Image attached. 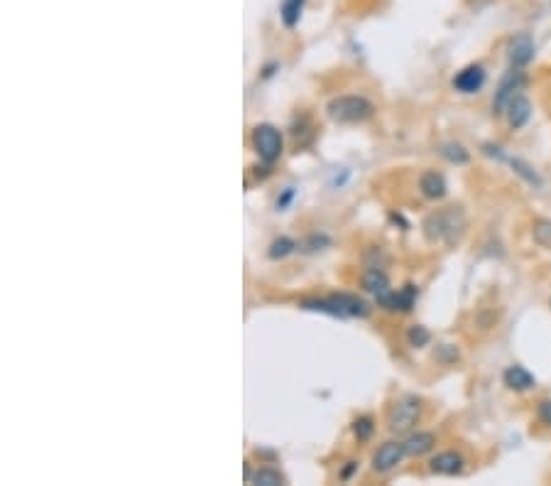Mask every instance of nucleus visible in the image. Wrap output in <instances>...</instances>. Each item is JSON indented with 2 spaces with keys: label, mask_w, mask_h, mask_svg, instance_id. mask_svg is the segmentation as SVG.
<instances>
[{
  "label": "nucleus",
  "mask_w": 551,
  "mask_h": 486,
  "mask_svg": "<svg viewBox=\"0 0 551 486\" xmlns=\"http://www.w3.org/2000/svg\"><path fill=\"white\" fill-rule=\"evenodd\" d=\"M465 223L468 221H465V211L461 206H446V209L429 214L421 223V228H424L426 241L453 245L463 238Z\"/></svg>",
  "instance_id": "1"
},
{
  "label": "nucleus",
  "mask_w": 551,
  "mask_h": 486,
  "mask_svg": "<svg viewBox=\"0 0 551 486\" xmlns=\"http://www.w3.org/2000/svg\"><path fill=\"white\" fill-rule=\"evenodd\" d=\"M326 114L334 123L341 126H353V123H363L375 114V106L365 99V96H336L326 106Z\"/></svg>",
  "instance_id": "2"
},
{
  "label": "nucleus",
  "mask_w": 551,
  "mask_h": 486,
  "mask_svg": "<svg viewBox=\"0 0 551 486\" xmlns=\"http://www.w3.org/2000/svg\"><path fill=\"white\" fill-rule=\"evenodd\" d=\"M253 150L265 165H275L282 155V133L270 123H260L253 131Z\"/></svg>",
  "instance_id": "3"
},
{
  "label": "nucleus",
  "mask_w": 551,
  "mask_h": 486,
  "mask_svg": "<svg viewBox=\"0 0 551 486\" xmlns=\"http://www.w3.org/2000/svg\"><path fill=\"white\" fill-rule=\"evenodd\" d=\"M421 415V403L416 398H402L397 400V403L392 405V410H390V430L392 432H409L411 427L416 425V420H419Z\"/></svg>",
  "instance_id": "4"
},
{
  "label": "nucleus",
  "mask_w": 551,
  "mask_h": 486,
  "mask_svg": "<svg viewBox=\"0 0 551 486\" xmlns=\"http://www.w3.org/2000/svg\"><path fill=\"white\" fill-rule=\"evenodd\" d=\"M524 82H527L524 72L515 67H512V72H507L505 77H502L500 87H497V92H495V99H493V111L497 116H505L507 106H510V101L522 92Z\"/></svg>",
  "instance_id": "5"
},
{
  "label": "nucleus",
  "mask_w": 551,
  "mask_h": 486,
  "mask_svg": "<svg viewBox=\"0 0 551 486\" xmlns=\"http://www.w3.org/2000/svg\"><path fill=\"white\" fill-rule=\"evenodd\" d=\"M404 455H407L404 442H394V440L385 442V445H380L375 450V455H373V469L380 474L392 472V469L402 462Z\"/></svg>",
  "instance_id": "6"
},
{
  "label": "nucleus",
  "mask_w": 551,
  "mask_h": 486,
  "mask_svg": "<svg viewBox=\"0 0 551 486\" xmlns=\"http://www.w3.org/2000/svg\"><path fill=\"white\" fill-rule=\"evenodd\" d=\"M416 295H419V290L414 285H404L397 292L387 290L382 295H377V304L382 309H390V312H409L416 302Z\"/></svg>",
  "instance_id": "7"
},
{
  "label": "nucleus",
  "mask_w": 551,
  "mask_h": 486,
  "mask_svg": "<svg viewBox=\"0 0 551 486\" xmlns=\"http://www.w3.org/2000/svg\"><path fill=\"white\" fill-rule=\"evenodd\" d=\"M485 87V69L480 64H470L461 69L453 79V89L461 94H478Z\"/></svg>",
  "instance_id": "8"
},
{
  "label": "nucleus",
  "mask_w": 551,
  "mask_h": 486,
  "mask_svg": "<svg viewBox=\"0 0 551 486\" xmlns=\"http://www.w3.org/2000/svg\"><path fill=\"white\" fill-rule=\"evenodd\" d=\"M532 57H534V40L527 35V32H522V35H517L515 40L510 42L507 60H510V64L515 69H522V67H527V64L532 62Z\"/></svg>",
  "instance_id": "9"
},
{
  "label": "nucleus",
  "mask_w": 551,
  "mask_h": 486,
  "mask_svg": "<svg viewBox=\"0 0 551 486\" xmlns=\"http://www.w3.org/2000/svg\"><path fill=\"white\" fill-rule=\"evenodd\" d=\"M429 469L434 474H443V477H456L463 472V457L458 452H441L429 462Z\"/></svg>",
  "instance_id": "10"
},
{
  "label": "nucleus",
  "mask_w": 551,
  "mask_h": 486,
  "mask_svg": "<svg viewBox=\"0 0 551 486\" xmlns=\"http://www.w3.org/2000/svg\"><path fill=\"white\" fill-rule=\"evenodd\" d=\"M505 116H507V123H510L512 131H520L524 123L529 121V116H532V104H529L527 96L517 94L515 99L510 101V106H507Z\"/></svg>",
  "instance_id": "11"
},
{
  "label": "nucleus",
  "mask_w": 551,
  "mask_h": 486,
  "mask_svg": "<svg viewBox=\"0 0 551 486\" xmlns=\"http://www.w3.org/2000/svg\"><path fill=\"white\" fill-rule=\"evenodd\" d=\"M334 300L339 302L343 319H348V317H360V319H363V317H368V314H370V304H368L365 300H360L358 295L339 292V295H334Z\"/></svg>",
  "instance_id": "12"
},
{
  "label": "nucleus",
  "mask_w": 551,
  "mask_h": 486,
  "mask_svg": "<svg viewBox=\"0 0 551 486\" xmlns=\"http://www.w3.org/2000/svg\"><path fill=\"white\" fill-rule=\"evenodd\" d=\"M502 378H505V386L512 388V391L522 393V391H529V388H534V383H537V378L532 376V373L527 371L524 366L515 364L510 368H505V373H502Z\"/></svg>",
  "instance_id": "13"
},
{
  "label": "nucleus",
  "mask_w": 551,
  "mask_h": 486,
  "mask_svg": "<svg viewBox=\"0 0 551 486\" xmlns=\"http://www.w3.org/2000/svg\"><path fill=\"white\" fill-rule=\"evenodd\" d=\"M419 189L421 194L426 197V199H443L446 197V180H443L441 172H436V170H429V172H424L419 177Z\"/></svg>",
  "instance_id": "14"
},
{
  "label": "nucleus",
  "mask_w": 551,
  "mask_h": 486,
  "mask_svg": "<svg viewBox=\"0 0 551 486\" xmlns=\"http://www.w3.org/2000/svg\"><path fill=\"white\" fill-rule=\"evenodd\" d=\"M434 445H436L434 432H414V435L407 437L404 450L409 457H421V455H426V452L434 450Z\"/></svg>",
  "instance_id": "15"
},
{
  "label": "nucleus",
  "mask_w": 551,
  "mask_h": 486,
  "mask_svg": "<svg viewBox=\"0 0 551 486\" xmlns=\"http://www.w3.org/2000/svg\"><path fill=\"white\" fill-rule=\"evenodd\" d=\"M363 290L373 292V295H382V292L390 290V277L387 273H385L382 268H377V265H373V268H368L365 273H363Z\"/></svg>",
  "instance_id": "16"
},
{
  "label": "nucleus",
  "mask_w": 551,
  "mask_h": 486,
  "mask_svg": "<svg viewBox=\"0 0 551 486\" xmlns=\"http://www.w3.org/2000/svg\"><path fill=\"white\" fill-rule=\"evenodd\" d=\"M505 162H510V167L515 170V172L520 175V177H522L527 184H532V187H542V184H544L537 170H534L532 165L524 162V160H520V158H505Z\"/></svg>",
  "instance_id": "17"
},
{
  "label": "nucleus",
  "mask_w": 551,
  "mask_h": 486,
  "mask_svg": "<svg viewBox=\"0 0 551 486\" xmlns=\"http://www.w3.org/2000/svg\"><path fill=\"white\" fill-rule=\"evenodd\" d=\"M250 484H258V486H282L285 484V477H282L277 469H272V467H262V469H258L255 474H250V479H248Z\"/></svg>",
  "instance_id": "18"
},
{
  "label": "nucleus",
  "mask_w": 551,
  "mask_h": 486,
  "mask_svg": "<svg viewBox=\"0 0 551 486\" xmlns=\"http://www.w3.org/2000/svg\"><path fill=\"white\" fill-rule=\"evenodd\" d=\"M297 248H299V243L294 241V238L280 236V238H275V241L270 243V250H267V255H270L272 260H280V258H287L290 253H294Z\"/></svg>",
  "instance_id": "19"
},
{
  "label": "nucleus",
  "mask_w": 551,
  "mask_h": 486,
  "mask_svg": "<svg viewBox=\"0 0 551 486\" xmlns=\"http://www.w3.org/2000/svg\"><path fill=\"white\" fill-rule=\"evenodd\" d=\"M438 153H441L443 160H448V162H453V165H465L470 160V153L465 150L463 145H458V143H443V145L438 148Z\"/></svg>",
  "instance_id": "20"
},
{
  "label": "nucleus",
  "mask_w": 551,
  "mask_h": 486,
  "mask_svg": "<svg viewBox=\"0 0 551 486\" xmlns=\"http://www.w3.org/2000/svg\"><path fill=\"white\" fill-rule=\"evenodd\" d=\"M304 3H307V0H285V3H282V20H285L287 28H294V25L299 23V15H302V10H304Z\"/></svg>",
  "instance_id": "21"
},
{
  "label": "nucleus",
  "mask_w": 551,
  "mask_h": 486,
  "mask_svg": "<svg viewBox=\"0 0 551 486\" xmlns=\"http://www.w3.org/2000/svg\"><path fill=\"white\" fill-rule=\"evenodd\" d=\"M532 236L542 248H551V221L549 219H539L532 228Z\"/></svg>",
  "instance_id": "22"
},
{
  "label": "nucleus",
  "mask_w": 551,
  "mask_h": 486,
  "mask_svg": "<svg viewBox=\"0 0 551 486\" xmlns=\"http://www.w3.org/2000/svg\"><path fill=\"white\" fill-rule=\"evenodd\" d=\"M373 432H375V423H373L370 415H363V418H358L356 423H353V435H356L360 442L370 440Z\"/></svg>",
  "instance_id": "23"
},
{
  "label": "nucleus",
  "mask_w": 551,
  "mask_h": 486,
  "mask_svg": "<svg viewBox=\"0 0 551 486\" xmlns=\"http://www.w3.org/2000/svg\"><path fill=\"white\" fill-rule=\"evenodd\" d=\"M407 341H409V346H414V349H421V346H426L431 341V332L426 327H421V324H414V327L407 332Z\"/></svg>",
  "instance_id": "24"
},
{
  "label": "nucleus",
  "mask_w": 551,
  "mask_h": 486,
  "mask_svg": "<svg viewBox=\"0 0 551 486\" xmlns=\"http://www.w3.org/2000/svg\"><path fill=\"white\" fill-rule=\"evenodd\" d=\"M294 199H297V187H285V189L280 192V197H277L275 209L277 211H287L292 206Z\"/></svg>",
  "instance_id": "25"
},
{
  "label": "nucleus",
  "mask_w": 551,
  "mask_h": 486,
  "mask_svg": "<svg viewBox=\"0 0 551 486\" xmlns=\"http://www.w3.org/2000/svg\"><path fill=\"white\" fill-rule=\"evenodd\" d=\"M329 243H331L329 236H312V238H307L302 245H304V250H321V245H329Z\"/></svg>",
  "instance_id": "26"
},
{
  "label": "nucleus",
  "mask_w": 551,
  "mask_h": 486,
  "mask_svg": "<svg viewBox=\"0 0 551 486\" xmlns=\"http://www.w3.org/2000/svg\"><path fill=\"white\" fill-rule=\"evenodd\" d=\"M539 418H542L544 425L551 427V400H542L539 403Z\"/></svg>",
  "instance_id": "27"
},
{
  "label": "nucleus",
  "mask_w": 551,
  "mask_h": 486,
  "mask_svg": "<svg viewBox=\"0 0 551 486\" xmlns=\"http://www.w3.org/2000/svg\"><path fill=\"white\" fill-rule=\"evenodd\" d=\"M356 469H358V462H348V464H346V467H343V472H341V479H343V482H348V479L353 477V472H356Z\"/></svg>",
  "instance_id": "28"
},
{
  "label": "nucleus",
  "mask_w": 551,
  "mask_h": 486,
  "mask_svg": "<svg viewBox=\"0 0 551 486\" xmlns=\"http://www.w3.org/2000/svg\"><path fill=\"white\" fill-rule=\"evenodd\" d=\"M275 69H277V64H267V67H265V74H262V77H272V72H275Z\"/></svg>",
  "instance_id": "29"
}]
</instances>
